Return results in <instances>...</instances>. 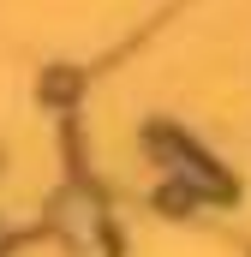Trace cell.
Masks as SVG:
<instances>
[{"mask_svg":"<svg viewBox=\"0 0 251 257\" xmlns=\"http://www.w3.org/2000/svg\"><path fill=\"white\" fill-rule=\"evenodd\" d=\"M54 221H60L72 257H114V221H108V209H102L96 192L72 186L60 197V209H54Z\"/></svg>","mask_w":251,"mask_h":257,"instance_id":"6da1fadb","label":"cell"},{"mask_svg":"<svg viewBox=\"0 0 251 257\" xmlns=\"http://www.w3.org/2000/svg\"><path fill=\"white\" fill-rule=\"evenodd\" d=\"M0 239H6V233H0Z\"/></svg>","mask_w":251,"mask_h":257,"instance_id":"7a4b0ae2","label":"cell"}]
</instances>
